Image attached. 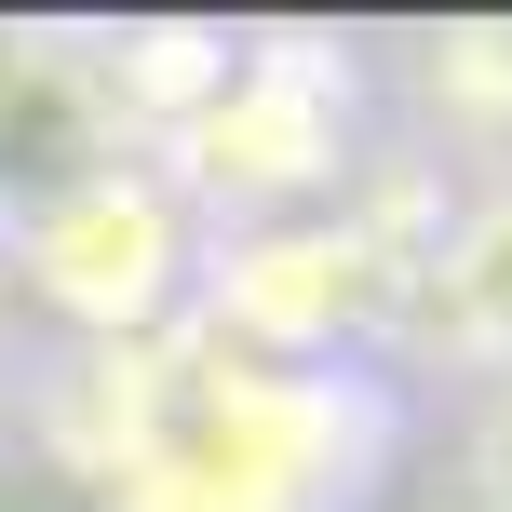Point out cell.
<instances>
[{"label":"cell","mask_w":512,"mask_h":512,"mask_svg":"<svg viewBox=\"0 0 512 512\" xmlns=\"http://www.w3.org/2000/svg\"><path fill=\"white\" fill-rule=\"evenodd\" d=\"M459 499L512 512V391H472V432H459Z\"/></svg>","instance_id":"6"},{"label":"cell","mask_w":512,"mask_h":512,"mask_svg":"<svg viewBox=\"0 0 512 512\" xmlns=\"http://www.w3.org/2000/svg\"><path fill=\"white\" fill-rule=\"evenodd\" d=\"M391 445L405 405L378 364H256L203 324L27 364V459L95 512H364Z\"/></svg>","instance_id":"1"},{"label":"cell","mask_w":512,"mask_h":512,"mask_svg":"<svg viewBox=\"0 0 512 512\" xmlns=\"http://www.w3.org/2000/svg\"><path fill=\"white\" fill-rule=\"evenodd\" d=\"M162 176L203 230H256V216H297L324 189L364 176V81L351 41L324 27H230V68L189 95V122L162 135Z\"/></svg>","instance_id":"3"},{"label":"cell","mask_w":512,"mask_h":512,"mask_svg":"<svg viewBox=\"0 0 512 512\" xmlns=\"http://www.w3.org/2000/svg\"><path fill=\"white\" fill-rule=\"evenodd\" d=\"M418 351H445L472 391H512V176H472L445 203V243L418 270V310H405Z\"/></svg>","instance_id":"4"},{"label":"cell","mask_w":512,"mask_h":512,"mask_svg":"<svg viewBox=\"0 0 512 512\" xmlns=\"http://www.w3.org/2000/svg\"><path fill=\"white\" fill-rule=\"evenodd\" d=\"M189 283H203V216L176 203V176L149 149H108L81 176L0 203V297L27 310L41 364L189 324Z\"/></svg>","instance_id":"2"},{"label":"cell","mask_w":512,"mask_h":512,"mask_svg":"<svg viewBox=\"0 0 512 512\" xmlns=\"http://www.w3.org/2000/svg\"><path fill=\"white\" fill-rule=\"evenodd\" d=\"M418 122L445 176H512V14H459L418 41Z\"/></svg>","instance_id":"5"},{"label":"cell","mask_w":512,"mask_h":512,"mask_svg":"<svg viewBox=\"0 0 512 512\" xmlns=\"http://www.w3.org/2000/svg\"><path fill=\"white\" fill-rule=\"evenodd\" d=\"M14 472H27V351L0 337V499H14Z\"/></svg>","instance_id":"7"}]
</instances>
